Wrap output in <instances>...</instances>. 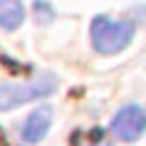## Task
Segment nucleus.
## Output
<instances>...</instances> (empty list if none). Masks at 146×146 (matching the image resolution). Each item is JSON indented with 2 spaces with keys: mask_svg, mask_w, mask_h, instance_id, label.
<instances>
[{
  "mask_svg": "<svg viewBox=\"0 0 146 146\" xmlns=\"http://www.w3.org/2000/svg\"><path fill=\"white\" fill-rule=\"evenodd\" d=\"M134 20H111L107 15H97L92 20V45L102 54H116L134 40Z\"/></svg>",
  "mask_w": 146,
  "mask_h": 146,
  "instance_id": "nucleus-1",
  "label": "nucleus"
},
{
  "mask_svg": "<svg viewBox=\"0 0 146 146\" xmlns=\"http://www.w3.org/2000/svg\"><path fill=\"white\" fill-rule=\"evenodd\" d=\"M57 89V79L52 74H42L30 82H17V84H3L0 87V111L23 107L27 102L45 99Z\"/></svg>",
  "mask_w": 146,
  "mask_h": 146,
  "instance_id": "nucleus-2",
  "label": "nucleus"
},
{
  "mask_svg": "<svg viewBox=\"0 0 146 146\" xmlns=\"http://www.w3.org/2000/svg\"><path fill=\"white\" fill-rule=\"evenodd\" d=\"M144 131H146V111L139 104L121 107L111 119V134H114V139H119L124 144L136 141Z\"/></svg>",
  "mask_w": 146,
  "mask_h": 146,
  "instance_id": "nucleus-3",
  "label": "nucleus"
},
{
  "mask_svg": "<svg viewBox=\"0 0 146 146\" xmlns=\"http://www.w3.org/2000/svg\"><path fill=\"white\" fill-rule=\"evenodd\" d=\"M50 126H52V107H37L25 119L20 134H23L25 144H37V141H42L47 136Z\"/></svg>",
  "mask_w": 146,
  "mask_h": 146,
  "instance_id": "nucleus-4",
  "label": "nucleus"
},
{
  "mask_svg": "<svg viewBox=\"0 0 146 146\" xmlns=\"http://www.w3.org/2000/svg\"><path fill=\"white\" fill-rule=\"evenodd\" d=\"M25 20V5L15 0H0V27L3 30H17Z\"/></svg>",
  "mask_w": 146,
  "mask_h": 146,
  "instance_id": "nucleus-5",
  "label": "nucleus"
},
{
  "mask_svg": "<svg viewBox=\"0 0 146 146\" xmlns=\"http://www.w3.org/2000/svg\"><path fill=\"white\" fill-rule=\"evenodd\" d=\"M35 15H40V23H50L54 17V10L45 3H35Z\"/></svg>",
  "mask_w": 146,
  "mask_h": 146,
  "instance_id": "nucleus-6",
  "label": "nucleus"
},
{
  "mask_svg": "<svg viewBox=\"0 0 146 146\" xmlns=\"http://www.w3.org/2000/svg\"><path fill=\"white\" fill-rule=\"evenodd\" d=\"M92 146H109V144H92Z\"/></svg>",
  "mask_w": 146,
  "mask_h": 146,
  "instance_id": "nucleus-7",
  "label": "nucleus"
}]
</instances>
